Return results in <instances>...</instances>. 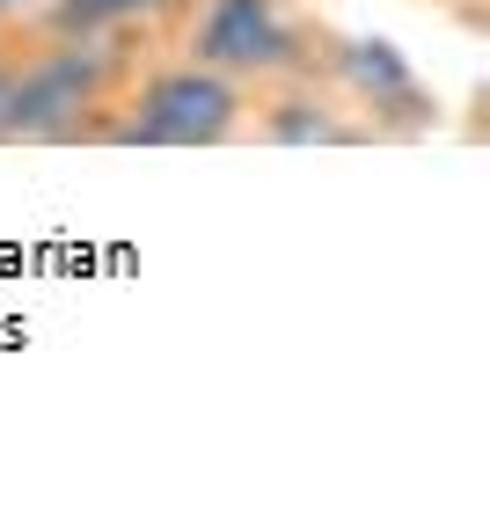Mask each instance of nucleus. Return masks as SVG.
<instances>
[{
    "label": "nucleus",
    "instance_id": "nucleus-1",
    "mask_svg": "<svg viewBox=\"0 0 490 512\" xmlns=\"http://www.w3.org/2000/svg\"><path fill=\"white\" fill-rule=\"evenodd\" d=\"M96 88H103V59L88 52V44L37 59L30 74H15L8 88H0V139H44V132H66L88 103H96Z\"/></svg>",
    "mask_w": 490,
    "mask_h": 512
},
{
    "label": "nucleus",
    "instance_id": "nucleus-2",
    "mask_svg": "<svg viewBox=\"0 0 490 512\" xmlns=\"http://www.w3.org/2000/svg\"><path fill=\"white\" fill-rule=\"evenodd\" d=\"M235 88H227L213 66H183V74H161L147 96H139V118L125 125V139L139 147H205L235 125Z\"/></svg>",
    "mask_w": 490,
    "mask_h": 512
},
{
    "label": "nucleus",
    "instance_id": "nucleus-3",
    "mask_svg": "<svg viewBox=\"0 0 490 512\" xmlns=\"http://www.w3.org/2000/svg\"><path fill=\"white\" fill-rule=\"evenodd\" d=\"M286 59V22L278 0H213L198 22V66L213 74H249V66H278Z\"/></svg>",
    "mask_w": 490,
    "mask_h": 512
},
{
    "label": "nucleus",
    "instance_id": "nucleus-4",
    "mask_svg": "<svg viewBox=\"0 0 490 512\" xmlns=\"http://www.w3.org/2000/svg\"><path fill=\"white\" fill-rule=\"evenodd\" d=\"M344 66H352V81L366 88L373 103H388V96H395V103H410V88H417V81H410V66L395 59V44H381V37H373V44H352V59H344Z\"/></svg>",
    "mask_w": 490,
    "mask_h": 512
},
{
    "label": "nucleus",
    "instance_id": "nucleus-5",
    "mask_svg": "<svg viewBox=\"0 0 490 512\" xmlns=\"http://www.w3.org/2000/svg\"><path fill=\"white\" fill-rule=\"evenodd\" d=\"M147 8H161V0H59L52 22H59L66 37H96V30H110V22H132V15H147Z\"/></svg>",
    "mask_w": 490,
    "mask_h": 512
},
{
    "label": "nucleus",
    "instance_id": "nucleus-6",
    "mask_svg": "<svg viewBox=\"0 0 490 512\" xmlns=\"http://www.w3.org/2000/svg\"><path fill=\"white\" fill-rule=\"evenodd\" d=\"M8 8H22V0H0V15H8Z\"/></svg>",
    "mask_w": 490,
    "mask_h": 512
},
{
    "label": "nucleus",
    "instance_id": "nucleus-7",
    "mask_svg": "<svg viewBox=\"0 0 490 512\" xmlns=\"http://www.w3.org/2000/svg\"><path fill=\"white\" fill-rule=\"evenodd\" d=\"M0 88H8V74H0Z\"/></svg>",
    "mask_w": 490,
    "mask_h": 512
}]
</instances>
